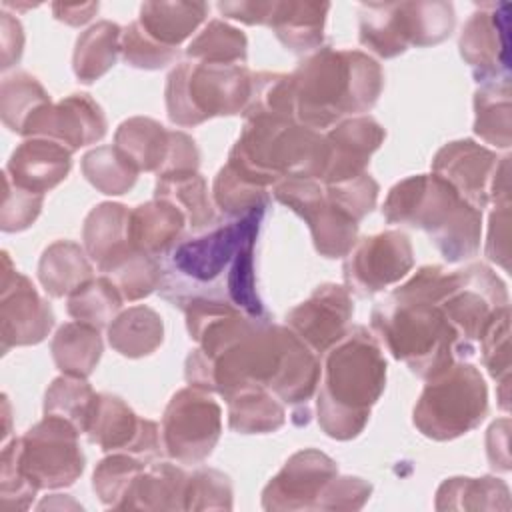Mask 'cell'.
Instances as JSON below:
<instances>
[{
    "label": "cell",
    "instance_id": "6da1fadb",
    "mask_svg": "<svg viewBox=\"0 0 512 512\" xmlns=\"http://www.w3.org/2000/svg\"><path fill=\"white\" fill-rule=\"evenodd\" d=\"M182 310L198 342L184 366L188 386L224 400L260 386L284 404L306 408L320 382V360L288 326L246 316L224 300H192Z\"/></svg>",
    "mask_w": 512,
    "mask_h": 512
},
{
    "label": "cell",
    "instance_id": "c3c4849f",
    "mask_svg": "<svg viewBox=\"0 0 512 512\" xmlns=\"http://www.w3.org/2000/svg\"><path fill=\"white\" fill-rule=\"evenodd\" d=\"M254 116L296 118L290 74H280V72L252 74V92L242 112V118H254Z\"/></svg>",
    "mask_w": 512,
    "mask_h": 512
},
{
    "label": "cell",
    "instance_id": "7a4b0ae2",
    "mask_svg": "<svg viewBox=\"0 0 512 512\" xmlns=\"http://www.w3.org/2000/svg\"><path fill=\"white\" fill-rule=\"evenodd\" d=\"M262 214L182 238L162 262V298L178 308L192 300H224L246 316L266 318L254 276V244Z\"/></svg>",
    "mask_w": 512,
    "mask_h": 512
},
{
    "label": "cell",
    "instance_id": "52a82bcc",
    "mask_svg": "<svg viewBox=\"0 0 512 512\" xmlns=\"http://www.w3.org/2000/svg\"><path fill=\"white\" fill-rule=\"evenodd\" d=\"M326 136L296 118H244L228 162L252 182L272 188L282 178L322 180L328 166Z\"/></svg>",
    "mask_w": 512,
    "mask_h": 512
},
{
    "label": "cell",
    "instance_id": "ffe728a7",
    "mask_svg": "<svg viewBox=\"0 0 512 512\" xmlns=\"http://www.w3.org/2000/svg\"><path fill=\"white\" fill-rule=\"evenodd\" d=\"M508 12L506 2L482 4L462 28L460 56L480 84L508 76Z\"/></svg>",
    "mask_w": 512,
    "mask_h": 512
},
{
    "label": "cell",
    "instance_id": "4dcf8cb0",
    "mask_svg": "<svg viewBox=\"0 0 512 512\" xmlns=\"http://www.w3.org/2000/svg\"><path fill=\"white\" fill-rule=\"evenodd\" d=\"M92 272L86 250L70 240L50 244L38 262V280L52 298L70 296L76 288L92 280Z\"/></svg>",
    "mask_w": 512,
    "mask_h": 512
},
{
    "label": "cell",
    "instance_id": "bcb514c9",
    "mask_svg": "<svg viewBox=\"0 0 512 512\" xmlns=\"http://www.w3.org/2000/svg\"><path fill=\"white\" fill-rule=\"evenodd\" d=\"M358 30H360L358 32L360 44L380 58H394L408 50L396 26L394 2L362 4Z\"/></svg>",
    "mask_w": 512,
    "mask_h": 512
},
{
    "label": "cell",
    "instance_id": "74e56055",
    "mask_svg": "<svg viewBox=\"0 0 512 512\" xmlns=\"http://www.w3.org/2000/svg\"><path fill=\"white\" fill-rule=\"evenodd\" d=\"M228 402V426L238 434L276 432L286 422L284 402L270 390L250 386L234 392Z\"/></svg>",
    "mask_w": 512,
    "mask_h": 512
},
{
    "label": "cell",
    "instance_id": "d4e9b609",
    "mask_svg": "<svg viewBox=\"0 0 512 512\" xmlns=\"http://www.w3.org/2000/svg\"><path fill=\"white\" fill-rule=\"evenodd\" d=\"M330 2H272L268 24L276 38L292 52L304 54L322 48Z\"/></svg>",
    "mask_w": 512,
    "mask_h": 512
},
{
    "label": "cell",
    "instance_id": "4316f807",
    "mask_svg": "<svg viewBox=\"0 0 512 512\" xmlns=\"http://www.w3.org/2000/svg\"><path fill=\"white\" fill-rule=\"evenodd\" d=\"M188 476L176 464H152L136 476L120 510H184Z\"/></svg>",
    "mask_w": 512,
    "mask_h": 512
},
{
    "label": "cell",
    "instance_id": "cb8c5ba5",
    "mask_svg": "<svg viewBox=\"0 0 512 512\" xmlns=\"http://www.w3.org/2000/svg\"><path fill=\"white\" fill-rule=\"evenodd\" d=\"M186 216L170 202L154 198L130 210V244L154 258L166 256L184 234Z\"/></svg>",
    "mask_w": 512,
    "mask_h": 512
},
{
    "label": "cell",
    "instance_id": "5bb4252c",
    "mask_svg": "<svg viewBox=\"0 0 512 512\" xmlns=\"http://www.w3.org/2000/svg\"><path fill=\"white\" fill-rule=\"evenodd\" d=\"M412 266L410 238L400 230H386L356 240L346 254L342 272L346 288L360 298H368L402 280Z\"/></svg>",
    "mask_w": 512,
    "mask_h": 512
},
{
    "label": "cell",
    "instance_id": "44dd1931",
    "mask_svg": "<svg viewBox=\"0 0 512 512\" xmlns=\"http://www.w3.org/2000/svg\"><path fill=\"white\" fill-rule=\"evenodd\" d=\"M500 158L494 150L464 138L444 144L434 160L432 174L448 182L460 198L482 210L490 204V188Z\"/></svg>",
    "mask_w": 512,
    "mask_h": 512
},
{
    "label": "cell",
    "instance_id": "94428289",
    "mask_svg": "<svg viewBox=\"0 0 512 512\" xmlns=\"http://www.w3.org/2000/svg\"><path fill=\"white\" fill-rule=\"evenodd\" d=\"M0 48H2V64H0L2 70H8L10 66H14L20 60L22 48H24L22 24L18 22V18L8 14L6 10L0 12Z\"/></svg>",
    "mask_w": 512,
    "mask_h": 512
},
{
    "label": "cell",
    "instance_id": "680465c9",
    "mask_svg": "<svg viewBox=\"0 0 512 512\" xmlns=\"http://www.w3.org/2000/svg\"><path fill=\"white\" fill-rule=\"evenodd\" d=\"M200 166V152L192 136L182 130L170 132V148L158 176L172 172H194Z\"/></svg>",
    "mask_w": 512,
    "mask_h": 512
},
{
    "label": "cell",
    "instance_id": "b9f144b4",
    "mask_svg": "<svg viewBox=\"0 0 512 512\" xmlns=\"http://www.w3.org/2000/svg\"><path fill=\"white\" fill-rule=\"evenodd\" d=\"M104 276L116 284L124 300L134 302L160 288L162 264L158 258L130 248L104 270Z\"/></svg>",
    "mask_w": 512,
    "mask_h": 512
},
{
    "label": "cell",
    "instance_id": "30bf717a",
    "mask_svg": "<svg viewBox=\"0 0 512 512\" xmlns=\"http://www.w3.org/2000/svg\"><path fill=\"white\" fill-rule=\"evenodd\" d=\"M80 430L58 416H44L4 448L12 454L22 476L38 490L74 484L84 472V454L78 444Z\"/></svg>",
    "mask_w": 512,
    "mask_h": 512
},
{
    "label": "cell",
    "instance_id": "6125c7cd",
    "mask_svg": "<svg viewBox=\"0 0 512 512\" xmlns=\"http://www.w3.org/2000/svg\"><path fill=\"white\" fill-rule=\"evenodd\" d=\"M274 2V0H272ZM272 2H260V0H250V2H218L220 14L226 18L244 22V24H268Z\"/></svg>",
    "mask_w": 512,
    "mask_h": 512
},
{
    "label": "cell",
    "instance_id": "4fadbf2b",
    "mask_svg": "<svg viewBox=\"0 0 512 512\" xmlns=\"http://www.w3.org/2000/svg\"><path fill=\"white\" fill-rule=\"evenodd\" d=\"M278 202L296 212L310 228L314 248L324 258H344L358 240V222L332 204L314 178H282L272 186Z\"/></svg>",
    "mask_w": 512,
    "mask_h": 512
},
{
    "label": "cell",
    "instance_id": "ab89813d",
    "mask_svg": "<svg viewBox=\"0 0 512 512\" xmlns=\"http://www.w3.org/2000/svg\"><path fill=\"white\" fill-rule=\"evenodd\" d=\"M80 170L84 178L102 194H126L138 178V168L116 148L98 146L82 156Z\"/></svg>",
    "mask_w": 512,
    "mask_h": 512
},
{
    "label": "cell",
    "instance_id": "484cf974",
    "mask_svg": "<svg viewBox=\"0 0 512 512\" xmlns=\"http://www.w3.org/2000/svg\"><path fill=\"white\" fill-rule=\"evenodd\" d=\"M128 224L130 210L118 202H102L88 212L82 226V240L88 258L96 262L100 272L134 248L128 238Z\"/></svg>",
    "mask_w": 512,
    "mask_h": 512
},
{
    "label": "cell",
    "instance_id": "816d5d0a",
    "mask_svg": "<svg viewBox=\"0 0 512 512\" xmlns=\"http://www.w3.org/2000/svg\"><path fill=\"white\" fill-rule=\"evenodd\" d=\"M2 208H0V228L4 232H22L36 222L40 216L44 194L30 192L20 188L10 180L6 172H2Z\"/></svg>",
    "mask_w": 512,
    "mask_h": 512
},
{
    "label": "cell",
    "instance_id": "83f0119b",
    "mask_svg": "<svg viewBox=\"0 0 512 512\" xmlns=\"http://www.w3.org/2000/svg\"><path fill=\"white\" fill-rule=\"evenodd\" d=\"M154 198L174 204L186 216V224L194 232L210 228L218 220L214 200L208 194L206 178L198 170L158 176Z\"/></svg>",
    "mask_w": 512,
    "mask_h": 512
},
{
    "label": "cell",
    "instance_id": "e0dca14e",
    "mask_svg": "<svg viewBox=\"0 0 512 512\" xmlns=\"http://www.w3.org/2000/svg\"><path fill=\"white\" fill-rule=\"evenodd\" d=\"M108 128L100 104L90 94H70L60 102L42 104L26 120L24 138H48L70 152L104 138Z\"/></svg>",
    "mask_w": 512,
    "mask_h": 512
},
{
    "label": "cell",
    "instance_id": "11a10c76",
    "mask_svg": "<svg viewBox=\"0 0 512 512\" xmlns=\"http://www.w3.org/2000/svg\"><path fill=\"white\" fill-rule=\"evenodd\" d=\"M36 492L38 488L22 476L12 454L4 448L0 456V510L2 512L28 510Z\"/></svg>",
    "mask_w": 512,
    "mask_h": 512
},
{
    "label": "cell",
    "instance_id": "f5cc1de1",
    "mask_svg": "<svg viewBox=\"0 0 512 512\" xmlns=\"http://www.w3.org/2000/svg\"><path fill=\"white\" fill-rule=\"evenodd\" d=\"M120 54L122 60L132 68L158 70L174 62L178 50L158 44L140 28L138 22H132L122 30Z\"/></svg>",
    "mask_w": 512,
    "mask_h": 512
},
{
    "label": "cell",
    "instance_id": "db71d44e",
    "mask_svg": "<svg viewBox=\"0 0 512 512\" xmlns=\"http://www.w3.org/2000/svg\"><path fill=\"white\" fill-rule=\"evenodd\" d=\"M482 362L494 380L510 376V308L498 312L480 338Z\"/></svg>",
    "mask_w": 512,
    "mask_h": 512
},
{
    "label": "cell",
    "instance_id": "9f6ffc18",
    "mask_svg": "<svg viewBox=\"0 0 512 512\" xmlns=\"http://www.w3.org/2000/svg\"><path fill=\"white\" fill-rule=\"evenodd\" d=\"M372 494V484L358 476H334L314 510H360Z\"/></svg>",
    "mask_w": 512,
    "mask_h": 512
},
{
    "label": "cell",
    "instance_id": "f1b7e54d",
    "mask_svg": "<svg viewBox=\"0 0 512 512\" xmlns=\"http://www.w3.org/2000/svg\"><path fill=\"white\" fill-rule=\"evenodd\" d=\"M206 16L204 2H144L136 22L152 40L176 50Z\"/></svg>",
    "mask_w": 512,
    "mask_h": 512
},
{
    "label": "cell",
    "instance_id": "7bdbcfd3",
    "mask_svg": "<svg viewBox=\"0 0 512 512\" xmlns=\"http://www.w3.org/2000/svg\"><path fill=\"white\" fill-rule=\"evenodd\" d=\"M50 102V94L28 72H14L4 76L0 84V116L6 128L22 134L26 120L36 108Z\"/></svg>",
    "mask_w": 512,
    "mask_h": 512
},
{
    "label": "cell",
    "instance_id": "ba28073f",
    "mask_svg": "<svg viewBox=\"0 0 512 512\" xmlns=\"http://www.w3.org/2000/svg\"><path fill=\"white\" fill-rule=\"evenodd\" d=\"M246 64L180 62L166 78L164 98L172 124L188 128L216 116L242 114L252 92Z\"/></svg>",
    "mask_w": 512,
    "mask_h": 512
},
{
    "label": "cell",
    "instance_id": "d6986e66",
    "mask_svg": "<svg viewBox=\"0 0 512 512\" xmlns=\"http://www.w3.org/2000/svg\"><path fill=\"white\" fill-rule=\"evenodd\" d=\"M354 302L342 284H320L286 314V326L316 354H324L350 328Z\"/></svg>",
    "mask_w": 512,
    "mask_h": 512
},
{
    "label": "cell",
    "instance_id": "d590c367",
    "mask_svg": "<svg viewBox=\"0 0 512 512\" xmlns=\"http://www.w3.org/2000/svg\"><path fill=\"white\" fill-rule=\"evenodd\" d=\"M122 28L110 20H100L84 30L74 46L72 70L82 84L102 78L118 60Z\"/></svg>",
    "mask_w": 512,
    "mask_h": 512
},
{
    "label": "cell",
    "instance_id": "60d3db41",
    "mask_svg": "<svg viewBox=\"0 0 512 512\" xmlns=\"http://www.w3.org/2000/svg\"><path fill=\"white\" fill-rule=\"evenodd\" d=\"M122 294L108 276L92 278L80 288H76L66 302L68 314L94 328H108V324L118 316L122 306Z\"/></svg>",
    "mask_w": 512,
    "mask_h": 512
},
{
    "label": "cell",
    "instance_id": "7402d4cb",
    "mask_svg": "<svg viewBox=\"0 0 512 512\" xmlns=\"http://www.w3.org/2000/svg\"><path fill=\"white\" fill-rule=\"evenodd\" d=\"M328 166L322 184L356 178L366 172L372 154L382 146L386 130L372 116H350L328 130Z\"/></svg>",
    "mask_w": 512,
    "mask_h": 512
},
{
    "label": "cell",
    "instance_id": "be15d7a7",
    "mask_svg": "<svg viewBox=\"0 0 512 512\" xmlns=\"http://www.w3.org/2000/svg\"><path fill=\"white\" fill-rule=\"evenodd\" d=\"M52 12H54L56 20H60L68 26H82L98 12V2H84V4L54 2Z\"/></svg>",
    "mask_w": 512,
    "mask_h": 512
},
{
    "label": "cell",
    "instance_id": "ac0fdd59",
    "mask_svg": "<svg viewBox=\"0 0 512 512\" xmlns=\"http://www.w3.org/2000/svg\"><path fill=\"white\" fill-rule=\"evenodd\" d=\"M338 464L316 448L292 454L262 490V508L268 512L314 510Z\"/></svg>",
    "mask_w": 512,
    "mask_h": 512
},
{
    "label": "cell",
    "instance_id": "91938a15",
    "mask_svg": "<svg viewBox=\"0 0 512 512\" xmlns=\"http://www.w3.org/2000/svg\"><path fill=\"white\" fill-rule=\"evenodd\" d=\"M486 454L494 470H510V420L500 418L486 432Z\"/></svg>",
    "mask_w": 512,
    "mask_h": 512
},
{
    "label": "cell",
    "instance_id": "681fc988",
    "mask_svg": "<svg viewBox=\"0 0 512 512\" xmlns=\"http://www.w3.org/2000/svg\"><path fill=\"white\" fill-rule=\"evenodd\" d=\"M184 510H232V482L214 468H198L188 476Z\"/></svg>",
    "mask_w": 512,
    "mask_h": 512
},
{
    "label": "cell",
    "instance_id": "f35d334b",
    "mask_svg": "<svg viewBox=\"0 0 512 512\" xmlns=\"http://www.w3.org/2000/svg\"><path fill=\"white\" fill-rule=\"evenodd\" d=\"M212 200L224 216L236 220L264 212L268 204V188L242 176L230 164H224L214 178Z\"/></svg>",
    "mask_w": 512,
    "mask_h": 512
},
{
    "label": "cell",
    "instance_id": "f907efd6",
    "mask_svg": "<svg viewBox=\"0 0 512 512\" xmlns=\"http://www.w3.org/2000/svg\"><path fill=\"white\" fill-rule=\"evenodd\" d=\"M326 198L336 204L340 210H344L348 216H352L356 222H360L366 214H370L376 206L380 186L378 182L368 174H360L356 178L340 180L334 184H322Z\"/></svg>",
    "mask_w": 512,
    "mask_h": 512
},
{
    "label": "cell",
    "instance_id": "7dc6e473",
    "mask_svg": "<svg viewBox=\"0 0 512 512\" xmlns=\"http://www.w3.org/2000/svg\"><path fill=\"white\" fill-rule=\"evenodd\" d=\"M144 468V460L126 452H112L110 456L102 458L92 474V488L98 500L104 506L120 510L132 482Z\"/></svg>",
    "mask_w": 512,
    "mask_h": 512
},
{
    "label": "cell",
    "instance_id": "3957f363",
    "mask_svg": "<svg viewBox=\"0 0 512 512\" xmlns=\"http://www.w3.org/2000/svg\"><path fill=\"white\" fill-rule=\"evenodd\" d=\"M444 272L438 264L418 268L412 278L376 302L370 314L378 342L424 380L474 354L438 304Z\"/></svg>",
    "mask_w": 512,
    "mask_h": 512
},
{
    "label": "cell",
    "instance_id": "8fae6325",
    "mask_svg": "<svg viewBox=\"0 0 512 512\" xmlns=\"http://www.w3.org/2000/svg\"><path fill=\"white\" fill-rule=\"evenodd\" d=\"M438 304L468 346H476L486 328L508 308L506 284L486 264L444 272Z\"/></svg>",
    "mask_w": 512,
    "mask_h": 512
},
{
    "label": "cell",
    "instance_id": "f6af8a7d",
    "mask_svg": "<svg viewBox=\"0 0 512 512\" xmlns=\"http://www.w3.org/2000/svg\"><path fill=\"white\" fill-rule=\"evenodd\" d=\"M246 48L248 40L242 30L222 20H210L204 30L188 44L186 56L196 62L244 64L248 56Z\"/></svg>",
    "mask_w": 512,
    "mask_h": 512
},
{
    "label": "cell",
    "instance_id": "e575fe53",
    "mask_svg": "<svg viewBox=\"0 0 512 512\" xmlns=\"http://www.w3.org/2000/svg\"><path fill=\"white\" fill-rule=\"evenodd\" d=\"M436 510H510V490L494 476H454L436 490Z\"/></svg>",
    "mask_w": 512,
    "mask_h": 512
},
{
    "label": "cell",
    "instance_id": "836d02e7",
    "mask_svg": "<svg viewBox=\"0 0 512 512\" xmlns=\"http://www.w3.org/2000/svg\"><path fill=\"white\" fill-rule=\"evenodd\" d=\"M102 348L100 330L78 320L62 324L50 342L56 368L62 374L78 378H88L94 372L100 362Z\"/></svg>",
    "mask_w": 512,
    "mask_h": 512
},
{
    "label": "cell",
    "instance_id": "8992f818",
    "mask_svg": "<svg viewBox=\"0 0 512 512\" xmlns=\"http://www.w3.org/2000/svg\"><path fill=\"white\" fill-rule=\"evenodd\" d=\"M382 214L388 224L424 230L448 262L468 260L480 248L482 210L436 174H416L394 184Z\"/></svg>",
    "mask_w": 512,
    "mask_h": 512
},
{
    "label": "cell",
    "instance_id": "2e32d148",
    "mask_svg": "<svg viewBox=\"0 0 512 512\" xmlns=\"http://www.w3.org/2000/svg\"><path fill=\"white\" fill-rule=\"evenodd\" d=\"M86 436L104 452H126L146 464L154 462L162 452L158 424L140 418L122 398L106 392L96 394Z\"/></svg>",
    "mask_w": 512,
    "mask_h": 512
},
{
    "label": "cell",
    "instance_id": "9a60e30c",
    "mask_svg": "<svg viewBox=\"0 0 512 512\" xmlns=\"http://www.w3.org/2000/svg\"><path fill=\"white\" fill-rule=\"evenodd\" d=\"M54 326V312L30 278L20 274L8 252H2L0 278V350L42 342Z\"/></svg>",
    "mask_w": 512,
    "mask_h": 512
},
{
    "label": "cell",
    "instance_id": "5b68a950",
    "mask_svg": "<svg viewBox=\"0 0 512 512\" xmlns=\"http://www.w3.org/2000/svg\"><path fill=\"white\" fill-rule=\"evenodd\" d=\"M318 384L316 414L322 432L334 440L356 438L386 388V360L378 338L366 326H350L324 352Z\"/></svg>",
    "mask_w": 512,
    "mask_h": 512
},
{
    "label": "cell",
    "instance_id": "d6a6232c",
    "mask_svg": "<svg viewBox=\"0 0 512 512\" xmlns=\"http://www.w3.org/2000/svg\"><path fill=\"white\" fill-rule=\"evenodd\" d=\"M474 132L486 144L510 148L512 142V90L510 80L482 82L474 92Z\"/></svg>",
    "mask_w": 512,
    "mask_h": 512
},
{
    "label": "cell",
    "instance_id": "9c48e42d",
    "mask_svg": "<svg viewBox=\"0 0 512 512\" xmlns=\"http://www.w3.org/2000/svg\"><path fill=\"white\" fill-rule=\"evenodd\" d=\"M488 412V388L480 370L458 360L426 380L412 422L430 440H454L478 428Z\"/></svg>",
    "mask_w": 512,
    "mask_h": 512
},
{
    "label": "cell",
    "instance_id": "ee69618b",
    "mask_svg": "<svg viewBox=\"0 0 512 512\" xmlns=\"http://www.w3.org/2000/svg\"><path fill=\"white\" fill-rule=\"evenodd\" d=\"M96 392L86 378L62 374L52 380L44 394V416H58L86 432Z\"/></svg>",
    "mask_w": 512,
    "mask_h": 512
},
{
    "label": "cell",
    "instance_id": "f546056e",
    "mask_svg": "<svg viewBox=\"0 0 512 512\" xmlns=\"http://www.w3.org/2000/svg\"><path fill=\"white\" fill-rule=\"evenodd\" d=\"M396 26L406 48L434 46L446 40L456 24L450 2H394Z\"/></svg>",
    "mask_w": 512,
    "mask_h": 512
},
{
    "label": "cell",
    "instance_id": "7c38bea8",
    "mask_svg": "<svg viewBox=\"0 0 512 512\" xmlns=\"http://www.w3.org/2000/svg\"><path fill=\"white\" fill-rule=\"evenodd\" d=\"M222 434V408L210 392L186 386L178 390L162 416V448L178 464H200Z\"/></svg>",
    "mask_w": 512,
    "mask_h": 512
},
{
    "label": "cell",
    "instance_id": "277c9868",
    "mask_svg": "<svg viewBox=\"0 0 512 512\" xmlns=\"http://www.w3.org/2000/svg\"><path fill=\"white\" fill-rule=\"evenodd\" d=\"M296 120L322 130L350 116H362L384 88L382 66L362 50L322 46L290 74Z\"/></svg>",
    "mask_w": 512,
    "mask_h": 512
},
{
    "label": "cell",
    "instance_id": "603a6c76",
    "mask_svg": "<svg viewBox=\"0 0 512 512\" xmlns=\"http://www.w3.org/2000/svg\"><path fill=\"white\" fill-rule=\"evenodd\" d=\"M72 168V152L48 138H26L10 156L4 172L14 184L44 194L56 188Z\"/></svg>",
    "mask_w": 512,
    "mask_h": 512
},
{
    "label": "cell",
    "instance_id": "8d00e7d4",
    "mask_svg": "<svg viewBox=\"0 0 512 512\" xmlns=\"http://www.w3.org/2000/svg\"><path fill=\"white\" fill-rule=\"evenodd\" d=\"M164 340V324L156 310L148 306H132L120 312L108 324L110 346L126 358H142L152 354Z\"/></svg>",
    "mask_w": 512,
    "mask_h": 512
},
{
    "label": "cell",
    "instance_id": "6f0895ef",
    "mask_svg": "<svg viewBox=\"0 0 512 512\" xmlns=\"http://www.w3.org/2000/svg\"><path fill=\"white\" fill-rule=\"evenodd\" d=\"M486 256L500 268L508 270L510 262V204L494 206L490 214Z\"/></svg>",
    "mask_w": 512,
    "mask_h": 512
},
{
    "label": "cell",
    "instance_id": "1f68e13d",
    "mask_svg": "<svg viewBox=\"0 0 512 512\" xmlns=\"http://www.w3.org/2000/svg\"><path fill=\"white\" fill-rule=\"evenodd\" d=\"M170 132L160 122L144 116H134L124 120L116 134L114 146L138 168V172H160L168 148Z\"/></svg>",
    "mask_w": 512,
    "mask_h": 512
}]
</instances>
